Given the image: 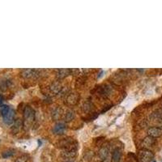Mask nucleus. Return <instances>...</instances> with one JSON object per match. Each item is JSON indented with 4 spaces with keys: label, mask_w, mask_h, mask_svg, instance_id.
Wrapping results in <instances>:
<instances>
[{
    "label": "nucleus",
    "mask_w": 162,
    "mask_h": 162,
    "mask_svg": "<svg viewBox=\"0 0 162 162\" xmlns=\"http://www.w3.org/2000/svg\"><path fill=\"white\" fill-rule=\"evenodd\" d=\"M1 114L3 118V121L6 124L11 125L13 123L15 118V110L8 105H3L1 107Z\"/></svg>",
    "instance_id": "1"
},
{
    "label": "nucleus",
    "mask_w": 162,
    "mask_h": 162,
    "mask_svg": "<svg viewBox=\"0 0 162 162\" xmlns=\"http://www.w3.org/2000/svg\"><path fill=\"white\" fill-rule=\"evenodd\" d=\"M35 118V113L34 110L31 108L30 106H26L24 107V121H23V124L25 127V128H28L31 125L33 124V121Z\"/></svg>",
    "instance_id": "2"
},
{
    "label": "nucleus",
    "mask_w": 162,
    "mask_h": 162,
    "mask_svg": "<svg viewBox=\"0 0 162 162\" xmlns=\"http://www.w3.org/2000/svg\"><path fill=\"white\" fill-rule=\"evenodd\" d=\"M154 154L148 149L142 148L138 153V161L139 162H152L153 161Z\"/></svg>",
    "instance_id": "3"
},
{
    "label": "nucleus",
    "mask_w": 162,
    "mask_h": 162,
    "mask_svg": "<svg viewBox=\"0 0 162 162\" xmlns=\"http://www.w3.org/2000/svg\"><path fill=\"white\" fill-rule=\"evenodd\" d=\"M98 156L101 162L112 161V154H110V151L108 147H101L98 152Z\"/></svg>",
    "instance_id": "4"
},
{
    "label": "nucleus",
    "mask_w": 162,
    "mask_h": 162,
    "mask_svg": "<svg viewBox=\"0 0 162 162\" xmlns=\"http://www.w3.org/2000/svg\"><path fill=\"white\" fill-rule=\"evenodd\" d=\"M76 153H77V147L76 145H75L73 147L63 149L62 153V157L64 159H72L76 156Z\"/></svg>",
    "instance_id": "5"
},
{
    "label": "nucleus",
    "mask_w": 162,
    "mask_h": 162,
    "mask_svg": "<svg viewBox=\"0 0 162 162\" xmlns=\"http://www.w3.org/2000/svg\"><path fill=\"white\" fill-rule=\"evenodd\" d=\"M20 75L24 79H31V78L37 77L39 75V72L35 69H24L21 71Z\"/></svg>",
    "instance_id": "6"
},
{
    "label": "nucleus",
    "mask_w": 162,
    "mask_h": 162,
    "mask_svg": "<svg viewBox=\"0 0 162 162\" xmlns=\"http://www.w3.org/2000/svg\"><path fill=\"white\" fill-rule=\"evenodd\" d=\"M79 101V95L77 93H69L66 97V103L68 105H75Z\"/></svg>",
    "instance_id": "7"
},
{
    "label": "nucleus",
    "mask_w": 162,
    "mask_h": 162,
    "mask_svg": "<svg viewBox=\"0 0 162 162\" xmlns=\"http://www.w3.org/2000/svg\"><path fill=\"white\" fill-rule=\"evenodd\" d=\"M156 143V140L154 138L151 137V136H147L146 138H144L142 143H141V146L142 148L144 149H148V148H151L153 147Z\"/></svg>",
    "instance_id": "8"
},
{
    "label": "nucleus",
    "mask_w": 162,
    "mask_h": 162,
    "mask_svg": "<svg viewBox=\"0 0 162 162\" xmlns=\"http://www.w3.org/2000/svg\"><path fill=\"white\" fill-rule=\"evenodd\" d=\"M148 136H151L153 138H158L162 135V129L160 127H150L148 130Z\"/></svg>",
    "instance_id": "9"
},
{
    "label": "nucleus",
    "mask_w": 162,
    "mask_h": 162,
    "mask_svg": "<svg viewBox=\"0 0 162 162\" xmlns=\"http://www.w3.org/2000/svg\"><path fill=\"white\" fill-rule=\"evenodd\" d=\"M66 127L63 123H58L55 124V126L53 128V132L55 135H62L66 131Z\"/></svg>",
    "instance_id": "10"
},
{
    "label": "nucleus",
    "mask_w": 162,
    "mask_h": 162,
    "mask_svg": "<svg viewBox=\"0 0 162 162\" xmlns=\"http://www.w3.org/2000/svg\"><path fill=\"white\" fill-rule=\"evenodd\" d=\"M112 161L113 162H120L123 157V153L119 148H116L112 152Z\"/></svg>",
    "instance_id": "11"
},
{
    "label": "nucleus",
    "mask_w": 162,
    "mask_h": 162,
    "mask_svg": "<svg viewBox=\"0 0 162 162\" xmlns=\"http://www.w3.org/2000/svg\"><path fill=\"white\" fill-rule=\"evenodd\" d=\"M49 89H50V92L54 94H58L62 90V84L59 82L53 83L51 86L49 87Z\"/></svg>",
    "instance_id": "12"
},
{
    "label": "nucleus",
    "mask_w": 162,
    "mask_h": 162,
    "mask_svg": "<svg viewBox=\"0 0 162 162\" xmlns=\"http://www.w3.org/2000/svg\"><path fill=\"white\" fill-rule=\"evenodd\" d=\"M69 75H71V69H59L58 70L57 76L58 79H63Z\"/></svg>",
    "instance_id": "13"
},
{
    "label": "nucleus",
    "mask_w": 162,
    "mask_h": 162,
    "mask_svg": "<svg viewBox=\"0 0 162 162\" xmlns=\"http://www.w3.org/2000/svg\"><path fill=\"white\" fill-rule=\"evenodd\" d=\"M23 125V121H21L20 119H17V120H16L15 121V123H14V125L12 128V131L13 133H17V132L20 131V128L22 127Z\"/></svg>",
    "instance_id": "14"
},
{
    "label": "nucleus",
    "mask_w": 162,
    "mask_h": 162,
    "mask_svg": "<svg viewBox=\"0 0 162 162\" xmlns=\"http://www.w3.org/2000/svg\"><path fill=\"white\" fill-rule=\"evenodd\" d=\"M75 115V112L73 110H67L66 113H65V115H64V120H65V122L68 123V122L72 121V120L74 119Z\"/></svg>",
    "instance_id": "15"
},
{
    "label": "nucleus",
    "mask_w": 162,
    "mask_h": 162,
    "mask_svg": "<svg viewBox=\"0 0 162 162\" xmlns=\"http://www.w3.org/2000/svg\"><path fill=\"white\" fill-rule=\"evenodd\" d=\"M62 113V111L61 109H59V108H56L55 110H53L52 112L53 119H54V120H58L59 118H61Z\"/></svg>",
    "instance_id": "16"
},
{
    "label": "nucleus",
    "mask_w": 162,
    "mask_h": 162,
    "mask_svg": "<svg viewBox=\"0 0 162 162\" xmlns=\"http://www.w3.org/2000/svg\"><path fill=\"white\" fill-rule=\"evenodd\" d=\"M15 155V150L14 149H7L2 153V157L3 158L12 157Z\"/></svg>",
    "instance_id": "17"
},
{
    "label": "nucleus",
    "mask_w": 162,
    "mask_h": 162,
    "mask_svg": "<svg viewBox=\"0 0 162 162\" xmlns=\"http://www.w3.org/2000/svg\"><path fill=\"white\" fill-rule=\"evenodd\" d=\"M28 160V156L27 154H24L17 157L14 162H27Z\"/></svg>",
    "instance_id": "18"
},
{
    "label": "nucleus",
    "mask_w": 162,
    "mask_h": 162,
    "mask_svg": "<svg viewBox=\"0 0 162 162\" xmlns=\"http://www.w3.org/2000/svg\"><path fill=\"white\" fill-rule=\"evenodd\" d=\"M127 162H139V161H138V159L135 157V155L129 153L128 154V157H127Z\"/></svg>",
    "instance_id": "19"
},
{
    "label": "nucleus",
    "mask_w": 162,
    "mask_h": 162,
    "mask_svg": "<svg viewBox=\"0 0 162 162\" xmlns=\"http://www.w3.org/2000/svg\"><path fill=\"white\" fill-rule=\"evenodd\" d=\"M96 162H101V161H96Z\"/></svg>",
    "instance_id": "20"
},
{
    "label": "nucleus",
    "mask_w": 162,
    "mask_h": 162,
    "mask_svg": "<svg viewBox=\"0 0 162 162\" xmlns=\"http://www.w3.org/2000/svg\"><path fill=\"white\" fill-rule=\"evenodd\" d=\"M154 162H155V161H154Z\"/></svg>",
    "instance_id": "21"
}]
</instances>
